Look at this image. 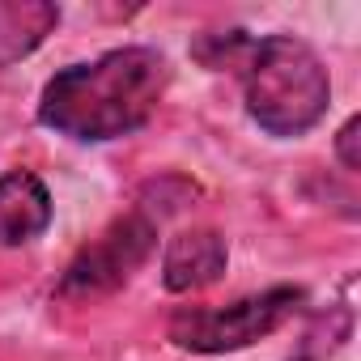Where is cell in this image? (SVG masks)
<instances>
[{
  "mask_svg": "<svg viewBox=\"0 0 361 361\" xmlns=\"http://www.w3.org/2000/svg\"><path fill=\"white\" fill-rule=\"evenodd\" d=\"M170 85V60L157 47H115L98 60L60 68L39 94V123L81 145H106L140 132Z\"/></svg>",
  "mask_w": 361,
  "mask_h": 361,
  "instance_id": "obj_1",
  "label": "cell"
},
{
  "mask_svg": "<svg viewBox=\"0 0 361 361\" xmlns=\"http://www.w3.org/2000/svg\"><path fill=\"white\" fill-rule=\"evenodd\" d=\"M192 51L209 68L238 73L251 123L276 140L306 136L331 106L327 64L310 43L293 35L251 39L243 30H226V35H204Z\"/></svg>",
  "mask_w": 361,
  "mask_h": 361,
  "instance_id": "obj_2",
  "label": "cell"
},
{
  "mask_svg": "<svg viewBox=\"0 0 361 361\" xmlns=\"http://www.w3.org/2000/svg\"><path fill=\"white\" fill-rule=\"evenodd\" d=\"M192 196H196V183H188V178H178V174L149 178L136 192L132 209L119 213L98 238H90L68 259V268L56 285V298L73 302V306H90V302H102V298L119 293L153 259L161 221L170 213H178Z\"/></svg>",
  "mask_w": 361,
  "mask_h": 361,
  "instance_id": "obj_3",
  "label": "cell"
},
{
  "mask_svg": "<svg viewBox=\"0 0 361 361\" xmlns=\"http://www.w3.org/2000/svg\"><path fill=\"white\" fill-rule=\"evenodd\" d=\"M306 302V289L298 285H272L264 293L238 298L230 306H183L170 314V344L188 348V353H238L251 348L255 340H268L272 331H281Z\"/></svg>",
  "mask_w": 361,
  "mask_h": 361,
  "instance_id": "obj_4",
  "label": "cell"
},
{
  "mask_svg": "<svg viewBox=\"0 0 361 361\" xmlns=\"http://www.w3.org/2000/svg\"><path fill=\"white\" fill-rule=\"evenodd\" d=\"M230 247L217 230H183L161 251V285L170 293H196L226 276Z\"/></svg>",
  "mask_w": 361,
  "mask_h": 361,
  "instance_id": "obj_5",
  "label": "cell"
},
{
  "mask_svg": "<svg viewBox=\"0 0 361 361\" xmlns=\"http://www.w3.org/2000/svg\"><path fill=\"white\" fill-rule=\"evenodd\" d=\"M51 192L35 170H5L0 174V247H26L47 234L51 226Z\"/></svg>",
  "mask_w": 361,
  "mask_h": 361,
  "instance_id": "obj_6",
  "label": "cell"
},
{
  "mask_svg": "<svg viewBox=\"0 0 361 361\" xmlns=\"http://www.w3.org/2000/svg\"><path fill=\"white\" fill-rule=\"evenodd\" d=\"M60 26V5L47 0H0V68L39 51Z\"/></svg>",
  "mask_w": 361,
  "mask_h": 361,
  "instance_id": "obj_7",
  "label": "cell"
},
{
  "mask_svg": "<svg viewBox=\"0 0 361 361\" xmlns=\"http://www.w3.org/2000/svg\"><path fill=\"white\" fill-rule=\"evenodd\" d=\"M357 132H361V119H357V115H348L344 128L336 132V157H340V166H344L348 174L361 170V153H357V140H361V136H357Z\"/></svg>",
  "mask_w": 361,
  "mask_h": 361,
  "instance_id": "obj_8",
  "label": "cell"
}]
</instances>
